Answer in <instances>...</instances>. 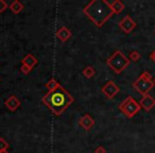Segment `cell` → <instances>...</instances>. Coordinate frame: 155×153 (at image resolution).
I'll return each mask as SVG.
<instances>
[{
  "instance_id": "obj_9",
  "label": "cell",
  "mask_w": 155,
  "mask_h": 153,
  "mask_svg": "<svg viewBox=\"0 0 155 153\" xmlns=\"http://www.w3.org/2000/svg\"><path fill=\"white\" fill-rule=\"evenodd\" d=\"M20 104H21L20 100L14 95L10 96V97L7 99V101L5 102V105L7 106L11 112H15V111L20 106Z\"/></svg>"
},
{
  "instance_id": "obj_8",
  "label": "cell",
  "mask_w": 155,
  "mask_h": 153,
  "mask_svg": "<svg viewBox=\"0 0 155 153\" xmlns=\"http://www.w3.org/2000/svg\"><path fill=\"white\" fill-rule=\"evenodd\" d=\"M139 104L141 106V108H143L144 111L149 112V111H151L155 106V99L150 94H148V95L142 96V98L139 101Z\"/></svg>"
},
{
  "instance_id": "obj_1",
  "label": "cell",
  "mask_w": 155,
  "mask_h": 153,
  "mask_svg": "<svg viewBox=\"0 0 155 153\" xmlns=\"http://www.w3.org/2000/svg\"><path fill=\"white\" fill-rule=\"evenodd\" d=\"M83 13L99 28L114 15L107 0H93L83 9Z\"/></svg>"
},
{
  "instance_id": "obj_2",
  "label": "cell",
  "mask_w": 155,
  "mask_h": 153,
  "mask_svg": "<svg viewBox=\"0 0 155 153\" xmlns=\"http://www.w3.org/2000/svg\"><path fill=\"white\" fill-rule=\"evenodd\" d=\"M41 101L51 110L54 115H61L73 102V97L64 88L60 86L53 91H49L43 97Z\"/></svg>"
},
{
  "instance_id": "obj_20",
  "label": "cell",
  "mask_w": 155,
  "mask_h": 153,
  "mask_svg": "<svg viewBox=\"0 0 155 153\" xmlns=\"http://www.w3.org/2000/svg\"><path fill=\"white\" fill-rule=\"evenodd\" d=\"M32 70V69H30L28 66H26V65H24V64H21V71L25 73V75H28L30 71Z\"/></svg>"
},
{
  "instance_id": "obj_11",
  "label": "cell",
  "mask_w": 155,
  "mask_h": 153,
  "mask_svg": "<svg viewBox=\"0 0 155 153\" xmlns=\"http://www.w3.org/2000/svg\"><path fill=\"white\" fill-rule=\"evenodd\" d=\"M71 35H72L71 34V31L69 30L68 28H66V27H61V28L56 31V37H58L61 42H63V43L68 41L71 37Z\"/></svg>"
},
{
  "instance_id": "obj_13",
  "label": "cell",
  "mask_w": 155,
  "mask_h": 153,
  "mask_svg": "<svg viewBox=\"0 0 155 153\" xmlns=\"http://www.w3.org/2000/svg\"><path fill=\"white\" fill-rule=\"evenodd\" d=\"M108 3H110V7L112 9V11L114 12V14H120L124 10V5L121 2L120 0H115L113 2L108 1Z\"/></svg>"
},
{
  "instance_id": "obj_18",
  "label": "cell",
  "mask_w": 155,
  "mask_h": 153,
  "mask_svg": "<svg viewBox=\"0 0 155 153\" xmlns=\"http://www.w3.org/2000/svg\"><path fill=\"white\" fill-rule=\"evenodd\" d=\"M8 148H9V144L2 137H0V152L8 150Z\"/></svg>"
},
{
  "instance_id": "obj_15",
  "label": "cell",
  "mask_w": 155,
  "mask_h": 153,
  "mask_svg": "<svg viewBox=\"0 0 155 153\" xmlns=\"http://www.w3.org/2000/svg\"><path fill=\"white\" fill-rule=\"evenodd\" d=\"M45 86H46V88H47L49 91H55V89H58V87L61 86V85H60V83H58V82H56L55 79L52 78L51 80L48 81V82L46 83Z\"/></svg>"
},
{
  "instance_id": "obj_23",
  "label": "cell",
  "mask_w": 155,
  "mask_h": 153,
  "mask_svg": "<svg viewBox=\"0 0 155 153\" xmlns=\"http://www.w3.org/2000/svg\"><path fill=\"white\" fill-rule=\"evenodd\" d=\"M0 153H9V152H8V150H5V151H1Z\"/></svg>"
},
{
  "instance_id": "obj_22",
  "label": "cell",
  "mask_w": 155,
  "mask_h": 153,
  "mask_svg": "<svg viewBox=\"0 0 155 153\" xmlns=\"http://www.w3.org/2000/svg\"><path fill=\"white\" fill-rule=\"evenodd\" d=\"M150 58H151V60H152V62L155 64V49L153 50V51H152V53L150 54Z\"/></svg>"
},
{
  "instance_id": "obj_3",
  "label": "cell",
  "mask_w": 155,
  "mask_h": 153,
  "mask_svg": "<svg viewBox=\"0 0 155 153\" xmlns=\"http://www.w3.org/2000/svg\"><path fill=\"white\" fill-rule=\"evenodd\" d=\"M130 63H131V61L129 60V58H127L120 50H116V51L106 60L107 66L116 73L122 72V71L129 66Z\"/></svg>"
},
{
  "instance_id": "obj_14",
  "label": "cell",
  "mask_w": 155,
  "mask_h": 153,
  "mask_svg": "<svg viewBox=\"0 0 155 153\" xmlns=\"http://www.w3.org/2000/svg\"><path fill=\"white\" fill-rule=\"evenodd\" d=\"M9 8L14 14H18V13H20L22 10H24V5H22L20 1L16 0V1H13V2L9 5Z\"/></svg>"
},
{
  "instance_id": "obj_5",
  "label": "cell",
  "mask_w": 155,
  "mask_h": 153,
  "mask_svg": "<svg viewBox=\"0 0 155 153\" xmlns=\"http://www.w3.org/2000/svg\"><path fill=\"white\" fill-rule=\"evenodd\" d=\"M119 110L127 118H133L136 114L139 113L141 106H140L139 102L136 101L132 96H129L119 104Z\"/></svg>"
},
{
  "instance_id": "obj_25",
  "label": "cell",
  "mask_w": 155,
  "mask_h": 153,
  "mask_svg": "<svg viewBox=\"0 0 155 153\" xmlns=\"http://www.w3.org/2000/svg\"><path fill=\"white\" fill-rule=\"evenodd\" d=\"M154 34H155V29H154Z\"/></svg>"
},
{
  "instance_id": "obj_17",
  "label": "cell",
  "mask_w": 155,
  "mask_h": 153,
  "mask_svg": "<svg viewBox=\"0 0 155 153\" xmlns=\"http://www.w3.org/2000/svg\"><path fill=\"white\" fill-rule=\"evenodd\" d=\"M140 58H141V55H140L139 52L136 51V50L132 51L131 53H130V55H129V60L132 61V62H137V61L140 60Z\"/></svg>"
},
{
  "instance_id": "obj_21",
  "label": "cell",
  "mask_w": 155,
  "mask_h": 153,
  "mask_svg": "<svg viewBox=\"0 0 155 153\" xmlns=\"http://www.w3.org/2000/svg\"><path fill=\"white\" fill-rule=\"evenodd\" d=\"M95 153H106V150L104 149V147H98L95 150Z\"/></svg>"
},
{
  "instance_id": "obj_19",
  "label": "cell",
  "mask_w": 155,
  "mask_h": 153,
  "mask_svg": "<svg viewBox=\"0 0 155 153\" xmlns=\"http://www.w3.org/2000/svg\"><path fill=\"white\" fill-rule=\"evenodd\" d=\"M8 8H9V5H8V3L5 2V0H0V13L5 12Z\"/></svg>"
},
{
  "instance_id": "obj_10",
  "label": "cell",
  "mask_w": 155,
  "mask_h": 153,
  "mask_svg": "<svg viewBox=\"0 0 155 153\" xmlns=\"http://www.w3.org/2000/svg\"><path fill=\"white\" fill-rule=\"evenodd\" d=\"M79 125H80L84 130L89 131V130L94 127V125H95V120L91 118L89 114H85L82 118H80V120H79Z\"/></svg>"
},
{
  "instance_id": "obj_12",
  "label": "cell",
  "mask_w": 155,
  "mask_h": 153,
  "mask_svg": "<svg viewBox=\"0 0 155 153\" xmlns=\"http://www.w3.org/2000/svg\"><path fill=\"white\" fill-rule=\"evenodd\" d=\"M37 58H35L33 54H27L26 56H25L24 58H22V61H21V64H24V65H26V66H28L30 69H33V67L35 66V65L37 64Z\"/></svg>"
},
{
  "instance_id": "obj_7",
  "label": "cell",
  "mask_w": 155,
  "mask_h": 153,
  "mask_svg": "<svg viewBox=\"0 0 155 153\" xmlns=\"http://www.w3.org/2000/svg\"><path fill=\"white\" fill-rule=\"evenodd\" d=\"M118 26L124 33L130 34V33H131L132 31L136 28V22H135V20L131 17V16L127 15V16H124L120 22H119Z\"/></svg>"
},
{
  "instance_id": "obj_24",
  "label": "cell",
  "mask_w": 155,
  "mask_h": 153,
  "mask_svg": "<svg viewBox=\"0 0 155 153\" xmlns=\"http://www.w3.org/2000/svg\"><path fill=\"white\" fill-rule=\"evenodd\" d=\"M153 82H154V85H155V79H154V80H153Z\"/></svg>"
},
{
  "instance_id": "obj_4",
  "label": "cell",
  "mask_w": 155,
  "mask_h": 153,
  "mask_svg": "<svg viewBox=\"0 0 155 153\" xmlns=\"http://www.w3.org/2000/svg\"><path fill=\"white\" fill-rule=\"evenodd\" d=\"M154 82H153L152 75L149 71H143L141 75L137 78V80L134 81L133 87L140 94L141 96L148 95L149 91L154 87Z\"/></svg>"
},
{
  "instance_id": "obj_6",
  "label": "cell",
  "mask_w": 155,
  "mask_h": 153,
  "mask_svg": "<svg viewBox=\"0 0 155 153\" xmlns=\"http://www.w3.org/2000/svg\"><path fill=\"white\" fill-rule=\"evenodd\" d=\"M120 91L119 86L114 82V81H108L103 87H102V93L105 95L107 99H113L116 97L117 94Z\"/></svg>"
},
{
  "instance_id": "obj_16",
  "label": "cell",
  "mask_w": 155,
  "mask_h": 153,
  "mask_svg": "<svg viewBox=\"0 0 155 153\" xmlns=\"http://www.w3.org/2000/svg\"><path fill=\"white\" fill-rule=\"evenodd\" d=\"M83 75H84L87 79H91V78H93L94 75H96V70L94 69V67L87 66L86 68L83 70Z\"/></svg>"
}]
</instances>
